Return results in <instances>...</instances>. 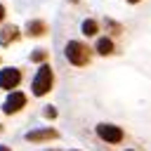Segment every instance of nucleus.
<instances>
[{
  "instance_id": "f257e3e1",
  "label": "nucleus",
  "mask_w": 151,
  "mask_h": 151,
  "mask_svg": "<svg viewBox=\"0 0 151 151\" xmlns=\"http://www.w3.org/2000/svg\"><path fill=\"white\" fill-rule=\"evenodd\" d=\"M64 54L73 66H85L90 61V47L80 40H68L66 47H64Z\"/></svg>"
},
{
  "instance_id": "f03ea898",
  "label": "nucleus",
  "mask_w": 151,
  "mask_h": 151,
  "mask_svg": "<svg viewBox=\"0 0 151 151\" xmlns=\"http://www.w3.org/2000/svg\"><path fill=\"white\" fill-rule=\"evenodd\" d=\"M52 83H54V73H52L50 64H42V66L38 68L35 78H33L31 90H33V94H35V97H42V94H47V92L52 90Z\"/></svg>"
},
{
  "instance_id": "7ed1b4c3",
  "label": "nucleus",
  "mask_w": 151,
  "mask_h": 151,
  "mask_svg": "<svg viewBox=\"0 0 151 151\" xmlns=\"http://www.w3.org/2000/svg\"><path fill=\"white\" fill-rule=\"evenodd\" d=\"M97 134H99L101 142H109V144H120L123 142V130L118 125H111V123H99Z\"/></svg>"
},
{
  "instance_id": "20e7f679",
  "label": "nucleus",
  "mask_w": 151,
  "mask_h": 151,
  "mask_svg": "<svg viewBox=\"0 0 151 151\" xmlns=\"http://www.w3.org/2000/svg\"><path fill=\"white\" fill-rule=\"evenodd\" d=\"M24 106H26V94H24V92H17V90H9V94H7L5 104H2V111H5L7 116H12V113L21 111Z\"/></svg>"
},
{
  "instance_id": "39448f33",
  "label": "nucleus",
  "mask_w": 151,
  "mask_h": 151,
  "mask_svg": "<svg viewBox=\"0 0 151 151\" xmlns=\"http://www.w3.org/2000/svg\"><path fill=\"white\" fill-rule=\"evenodd\" d=\"M21 83V71L9 66V68H2L0 71V87L2 90H14L17 85Z\"/></svg>"
},
{
  "instance_id": "423d86ee",
  "label": "nucleus",
  "mask_w": 151,
  "mask_h": 151,
  "mask_svg": "<svg viewBox=\"0 0 151 151\" xmlns=\"http://www.w3.org/2000/svg\"><path fill=\"white\" fill-rule=\"evenodd\" d=\"M26 137V142H50V139H57L59 134H57V130H52V127H42V130H31V132H26L24 134Z\"/></svg>"
},
{
  "instance_id": "0eeeda50",
  "label": "nucleus",
  "mask_w": 151,
  "mask_h": 151,
  "mask_svg": "<svg viewBox=\"0 0 151 151\" xmlns=\"http://www.w3.org/2000/svg\"><path fill=\"white\" fill-rule=\"evenodd\" d=\"M26 33L33 35V38H40V35L47 33V26H45V21H40V19H31V21L26 24Z\"/></svg>"
},
{
  "instance_id": "6e6552de",
  "label": "nucleus",
  "mask_w": 151,
  "mask_h": 151,
  "mask_svg": "<svg viewBox=\"0 0 151 151\" xmlns=\"http://www.w3.org/2000/svg\"><path fill=\"white\" fill-rule=\"evenodd\" d=\"M17 38H19V28H17V26H5V28H2V33H0V45H2V47H7V45H9V42H14Z\"/></svg>"
},
{
  "instance_id": "1a4fd4ad",
  "label": "nucleus",
  "mask_w": 151,
  "mask_h": 151,
  "mask_svg": "<svg viewBox=\"0 0 151 151\" xmlns=\"http://www.w3.org/2000/svg\"><path fill=\"white\" fill-rule=\"evenodd\" d=\"M97 52L104 54V57L111 54V52H113V42H111L109 38H99V40H97Z\"/></svg>"
},
{
  "instance_id": "9d476101",
  "label": "nucleus",
  "mask_w": 151,
  "mask_h": 151,
  "mask_svg": "<svg viewBox=\"0 0 151 151\" xmlns=\"http://www.w3.org/2000/svg\"><path fill=\"white\" fill-rule=\"evenodd\" d=\"M80 28H83V33H85V35H94L99 26H97V21H94V19H85Z\"/></svg>"
},
{
  "instance_id": "9b49d317",
  "label": "nucleus",
  "mask_w": 151,
  "mask_h": 151,
  "mask_svg": "<svg viewBox=\"0 0 151 151\" xmlns=\"http://www.w3.org/2000/svg\"><path fill=\"white\" fill-rule=\"evenodd\" d=\"M45 59H47V52L45 50H35L31 54V61H45Z\"/></svg>"
},
{
  "instance_id": "f8f14e48",
  "label": "nucleus",
  "mask_w": 151,
  "mask_h": 151,
  "mask_svg": "<svg viewBox=\"0 0 151 151\" xmlns=\"http://www.w3.org/2000/svg\"><path fill=\"white\" fill-rule=\"evenodd\" d=\"M104 26H106V28H111L113 33H123V28H120V24H116V21H111V19H106V21H104Z\"/></svg>"
},
{
  "instance_id": "ddd939ff",
  "label": "nucleus",
  "mask_w": 151,
  "mask_h": 151,
  "mask_svg": "<svg viewBox=\"0 0 151 151\" xmlns=\"http://www.w3.org/2000/svg\"><path fill=\"white\" fill-rule=\"evenodd\" d=\"M54 116H57L54 106H45V118H54Z\"/></svg>"
},
{
  "instance_id": "4468645a",
  "label": "nucleus",
  "mask_w": 151,
  "mask_h": 151,
  "mask_svg": "<svg viewBox=\"0 0 151 151\" xmlns=\"http://www.w3.org/2000/svg\"><path fill=\"white\" fill-rule=\"evenodd\" d=\"M5 19V5H0V21Z\"/></svg>"
},
{
  "instance_id": "2eb2a0df",
  "label": "nucleus",
  "mask_w": 151,
  "mask_h": 151,
  "mask_svg": "<svg viewBox=\"0 0 151 151\" xmlns=\"http://www.w3.org/2000/svg\"><path fill=\"white\" fill-rule=\"evenodd\" d=\"M0 151H12V149L9 146H0Z\"/></svg>"
},
{
  "instance_id": "dca6fc26",
  "label": "nucleus",
  "mask_w": 151,
  "mask_h": 151,
  "mask_svg": "<svg viewBox=\"0 0 151 151\" xmlns=\"http://www.w3.org/2000/svg\"><path fill=\"white\" fill-rule=\"evenodd\" d=\"M127 2H139V0H127Z\"/></svg>"
},
{
  "instance_id": "f3484780",
  "label": "nucleus",
  "mask_w": 151,
  "mask_h": 151,
  "mask_svg": "<svg viewBox=\"0 0 151 151\" xmlns=\"http://www.w3.org/2000/svg\"><path fill=\"white\" fill-rule=\"evenodd\" d=\"M0 130H2V125H0Z\"/></svg>"
}]
</instances>
